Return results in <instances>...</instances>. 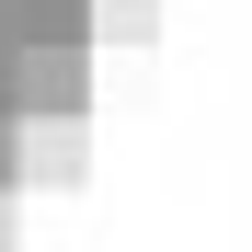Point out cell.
Masks as SVG:
<instances>
[{
    "label": "cell",
    "mask_w": 252,
    "mask_h": 252,
    "mask_svg": "<svg viewBox=\"0 0 252 252\" xmlns=\"http://www.w3.org/2000/svg\"><path fill=\"white\" fill-rule=\"evenodd\" d=\"M12 92H23V115H92V46L80 34H23Z\"/></svg>",
    "instance_id": "cell-1"
},
{
    "label": "cell",
    "mask_w": 252,
    "mask_h": 252,
    "mask_svg": "<svg viewBox=\"0 0 252 252\" xmlns=\"http://www.w3.org/2000/svg\"><path fill=\"white\" fill-rule=\"evenodd\" d=\"M80 160H92V115H12V172L23 184H80Z\"/></svg>",
    "instance_id": "cell-2"
},
{
    "label": "cell",
    "mask_w": 252,
    "mask_h": 252,
    "mask_svg": "<svg viewBox=\"0 0 252 252\" xmlns=\"http://www.w3.org/2000/svg\"><path fill=\"white\" fill-rule=\"evenodd\" d=\"M160 34V0H92V46H149Z\"/></svg>",
    "instance_id": "cell-3"
},
{
    "label": "cell",
    "mask_w": 252,
    "mask_h": 252,
    "mask_svg": "<svg viewBox=\"0 0 252 252\" xmlns=\"http://www.w3.org/2000/svg\"><path fill=\"white\" fill-rule=\"evenodd\" d=\"M0 184H12V195H23V172H12V126H0Z\"/></svg>",
    "instance_id": "cell-4"
},
{
    "label": "cell",
    "mask_w": 252,
    "mask_h": 252,
    "mask_svg": "<svg viewBox=\"0 0 252 252\" xmlns=\"http://www.w3.org/2000/svg\"><path fill=\"white\" fill-rule=\"evenodd\" d=\"M0 252H12V184H0Z\"/></svg>",
    "instance_id": "cell-5"
}]
</instances>
